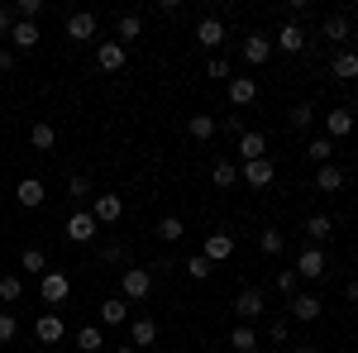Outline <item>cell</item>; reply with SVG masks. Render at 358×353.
<instances>
[{"label":"cell","instance_id":"cell-34","mask_svg":"<svg viewBox=\"0 0 358 353\" xmlns=\"http://www.w3.org/2000/svg\"><path fill=\"white\" fill-rule=\"evenodd\" d=\"M24 296V277H20V272H5V277H0V301H20Z\"/></svg>","mask_w":358,"mask_h":353},{"label":"cell","instance_id":"cell-45","mask_svg":"<svg viewBox=\"0 0 358 353\" xmlns=\"http://www.w3.org/2000/svg\"><path fill=\"white\" fill-rule=\"evenodd\" d=\"M20 24V20H15V10H10V5H0V38H10V29Z\"/></svg>","mask_w":358,"mask_h":353},{"label":"cell","instance_id":"cell-10","mask_svg":"<svg viewBox=\"0 0 358 353\" xmlns=\"http://www.w3.org/2000/svg\"><path fill=\"white\" fill-rule=\"evenodd\" d=\"M244 57L253 62V67H263V62L273 57V38H268V34H258V29L244 34Z\"/></svg>","mask_w":358,"mask_h":353},{"label":"cell","instance_id":"cell-1","mask_svg":"<svg viewBox=\"0 0 358 353\" xmlns=\"http://www.w3.org/2000/svg\"><path fill=\"white\" fill-rule=\"evenodd\" d=\"M263 310H268V296H263L258 287H244V291L234 296V315H239V325H253V320H263Z\"/></svg>","mask_w":358,"mask_h":353},{"label":"cell","instance_id":"cell-35","mask_svg":"<svg viewBox=\"0 0 358 353\" xmlns=\"http://www.w3.org/2000/svg\"><path fill=\"white\" fill-rule=\"evenodd\" d=\"M67 196H72V206H82V201H91V177H82V172H72V182H67Z\"/></svg>","mask_w":358,"mask_h":353},{"label":"cell","instance_id":"cell-29","mask_svg":"<svg viewBox=\"0 0 358 353\" xmlns=\"http://www.w3.org/2000/svg\"><path fill=\"white\" fill-rule=\"evenodd\" d=\"M229 349H234V353H253V349H258L253 325H234V329H229Z\"/></svg>","mask_w":358,"mask_h":353},{"label":"cell","instance_id":"cell-4","mask_svg":"<svg viewBox=\"0 0 358 353\" xmlns=\"http://www.w3.org/2000/svg\"><path fill=\"white\" fill-rule=\"evenodd\" d=\"M96 229H101V224H96L91 210H72V219L62 224V234H67L72 244H91V239H96Z\"/></svg>","mask_w":358,"mask_h":353},{"label":"cell","instance_id":"cell-18","mask_svg":"<svg viewBox=\"0 0 358 353\" xmlns=\"http://www.w3.org/2000/svg\"><path fill=\"white\" fill-rule=\"evenodd\" d=\"M196 43H201V48H220L224 43V24L215 20V15H206V20L196 24Z\"/></svg>","mask_w":358,"mask_h":353},{"label":"cell","instance_id":"cell-42","mask_svg":"<svg viewBox=\"0 0 358 353\" xmlns=\"http://www.w3.org/2000/svg\"><path fill=\"white\" fill-rule=\"evenodd\" d=\"M15 334H20V320H15L10 310H0V344H10Z\"/></svg>","mask_w":358,"mask_h":353},{"label":"cell","instance_id":"cell-16","mask_svg":"<svg viewBox=\"0 0 358 353\" xmlns=\"http://www.w3.org/2000/svg\"><path fill=\"white\" fill-rule=\"evenodd\" d=\"M253 101H258V82H253V77H229V106H253Z\"/></svg>","mask_w":358,"mask_h":353},{"label":"cell","instance_id":"cell-50","mask_svg":"<svg viewBox=\"0 0 358 353\" xmlns=\"http://www.w3.org/2000/svg\"><path fill=\"white\" fill-rule=\"evenodd\" d=\"M115 353H138V349H129V344H115Z\"/></svg>","mask_w":358,"mask_h":353},{"label":"cell","instance_id":"cell-6","mask_svg":"<svg viewBox=\"0 0 358 353\" xmlns=\"http://www.w3.org/2000/svg\"><path fill=\"white\" fill-rule=\"evenodd\" d=\"M330 272V263H325V248H301V258H296V277H306V282H320Z\"/></svg>","mask_w":358,"mask_h":353},{"label":"cell","instance_id":"cell-24","mask_svg":"<svg viewBox=\"0 0 358 353\" xmlns=\"http://www.w3.org/2000/svg\"><path fill=\"white\" fill-rule=\"evenodd\" d=\"M124 320H129V301L124 296L101 301V325H124Z\"/></svg>","mask_w":358,"mask_h":353},{"label":"cell","instance_id":"cell-43","mask_svg":"<svg viewBox=\"0 0 358 353\" xmlns=\"http://www.w3.org/2000/svg\"><path fill=\"white\" fill-rule=\"evenodd\" d=\"M206 77H215V82H229L234 72H229V62H224V57H210V62H206Z\"/></svg>","mask_w":358,"mask_h":353},{"label":"cell","instance_id":"cell-32","mask_svg":"<svg viewBox=\"0 0 358 353\" xmlns=\"http://www.w3.org/2000/svg\"><path fill=\"white\" fill-rule=\"evenodd\" d=\"M20 268H24L29 277H43V272H48V258H43V248H24V253H20Z\"/></svg>","mask_w":358,"mask_h":353},{"label":"cell","instance_id":"cell-7","mask_svg":"<svg viewBox=\"0 0 358 353\" xmlns=\"http://www.w3.org/2000/svg\"><path fill=\"white\" fill-rule=\"evenodd\" d=\"M287 310H292V320H301V325H310V320H320L325 301H320V296H310V291H296V296L287 301Z\"/></svg>","mask_w":358,"mask_h":353},{"label":"cell","instance_id":"cell-14","mask_svg":"<svg viewBox=\"0 0 358 353\" xmlns=\"http://www.w3.org/2000/svg\"><path fill=\"white\" fill-rule=\"evenodd\" d=\"M29 48H38V24L20 20V24L10 29V53H29Z\"/></svg>","mask_w":358,"mask_h":353},{"label":"cell","instance_id":"cell-3","mask_svg":"<svg viewBox=\"0 0 358 353\" xmlns=\"http://www.w3.org/2000/svg\"><path fill=\"white\" fill-rule=\"evenodd\" d=\"M91 215H96V224H115V219L124 215V196L120 191H101L91 201Z\"/></svg>","mask_w":358,"mask_h":353},{"label":"cell","instance_id":"cell-41","mask_svg":"<svg viewBox=\"0 0 358 353\" xmlns=\"http://www.w3.org/2000/svg\"><path fill=\"white\" fill-rule=\"evenodd\" d=\"M296 282H301L296 268H282V272H277V291H282V296H296Z\"/></svg>","mask_w":358,"mask_h":353},{"label":"cell","instance_id":"cell-25","mask_svg":"<svg viewBox=\"0 0 358 353\" xmlns=\"http://www.w3.org/2000/svg\"><path fill=\"white\" fill-rule=\"evenodd\" d=\"M215 129H220V120H215V115H192V120H187V134H192L196 143L215 138Z\"/></svg>","mask_w":358,"mask_h":353},{"label":"cell","instance_id":"cell-15","mask_svg":"<svg viewBox=\"0 0 358 353\" xmlns=\"http://www.w3.org/2000/svg\"><path fill=\"white\" fill-rule=\"evenodd\" d=\"M153 344H158V325L148 315H138L134 325H129V349H153Z\"/></svg>","mask_w":358,"mask_h":353},{"label":"cell","instance_id":"cell-40","mask_svg":"<svg viewBox=\"0 0 358 353\" xmlns=\"http://www.w3.org/2000/svg\"><path fill=\"white\" fill-rule=\"evenodd\" d=\"M187 272H192L196 282H206V277H210V272H215V263H210V258H206V253H192V258H187Z\"/></svg>","mask_w":358,"mask_h":353},{"label":"cell","instance_id":"cell-20","mask_svg":"<svg viewBox=\"0 0 358 353\" xmlns=\"http://www.w3.org/2000/svg\"><path fill=\"white\" fill-rule=\"evenodd\" d=\"M201 253H206L210 263H224V258L234 253V234H224V229H215V234L206 239V248H201Z\"/></svg>","mask_w":358,"mask_h":353},{"label":"cell","instance_id":"cell-37","mask_svg":"<svg viewBox=\"0 0 358 353\" xmlns=\"http://www.w3.org/2000/svg\"><path fill=\"white\" fill-rule=\"evenodd\" d=\"M325 38H334V43H349V20H344V15H330V20H325Z\"/></svg>","mask_w":358,"mask_h":353},{"label":"cell","instance_id":"cell-31","mask_svg":"<svg viewBox=\"0 0 358 353\" xmlns=\"http://www.w3.org/2000/svg\"><path fill=\"white\" fill-rule=\"evenodd\" d=\"M210 182H215V187H234V182H239V167L229 163V158H215V167H210Z\"/></svg>","mask_w":358,"mask_h":353},{"label":"cell","instance_id":"cell-44","mask_svg":"<svg viewBox=\"0 0 358 353\" xmlns=\"http://www.w3.org/2000/svg\"><path fill=\"white\" fill-rule=\"evenodd\" d=\"M287 334H292L287 320H268V339H273V344H287Z\"/></svg>","mask_w":358,"mask_h":353},{"label":"cell","instance_id":"cell-51","mask_svg":"<svg viewBox=\"0 0 358 353\" xmlns=\"http://www.w3.org/2000/svg\"><path fill=\"white\" fill-rule=\"evenodd\" d=\"M354 177H358V158H354Z\"/></svg>","mask_w":358,"mask_h":353},{"label":"cell","instance_id":"cell-19","mask_svg":"<svg viewBox=\"0 0 358 353\" xmlns=\"http://www.w3.org/2000/svg\"><path fill=\"white\" fill-rule=\"evenodd\" d=\"M301 229H306V239H310V248H320V244L334 234V219H330V215H306Z\"/></svg>","mask_w":358,"mask_h":353},{"label":"cell","instance_id":"cell-11","mask_svg":"<svg viewBox=\"0 0 358 353\" xmlns=\"http://www.w3.org/2000/svg\"><path fill=\"white\" fill-rule=\"evenodd\" d=\"M234 153H239L244 163H253V158H268V138L258 134V129H244V134H239V143H234Z\"/></svg>","mask_w":358,"mask_h":353},{"label":"cell","instance_id":"cell-28","mask_svg":"<svg viewBox=\"0 0 358 353\" xmlns=\"http://www.w3.org/2000/svg\"><path fill=\"white\" fill-rule=\"evenodd\" d=\"M287 124H292L296 134H306V129L315 124V106H310V101H301V106H292V110H287Z\"/></svg>","mask_w":358,"mask_h":353},{"label":"cell","instance_id":"cell-23","mask_svg":"<svg viewBox=\"0 0 358 353\" xmlns=\"http://www.w3.org/2000/svg\"><path fill=\"white\" fill-rule=\"evenodd\" d=\"M67 38H77V43H86V38H96V15H86V10H77V15L67 20Z\"/></svg>","mask_w":358,"mask_h":353},{"label":"cell","instance_id":"cell-22","mask_svg":"<svg viewBox=\"0 0 358 353\" xmlns=\"http://www.w3.org/2000/svg\"><path fill=\"white\" fill-rule=\"evenodd\" d=\"M115 34H120L115 43H120V48H129L134 38H143V15H120V24H115Z\"/></svg>","mask_w":358,"mask_h":353},{"label":"cell","instance_id":"cell-39","mask_svg":"<svg viewBox=\"0 0 358 353\" xmlns=\"http://www.w3.org/2000/svg\"><path fill=\"white\" fill-rule=\"evenodd\" d=\"M258 248H263L268 258H277V253H282V229H273V224H268V229L258 234Z\"/></svg>","mask_w":358,"mask_h":353},{"label":"cell","instance_id":"cell-36","mask_svg":"<svg viewBox=\"0 0 358 353\" xmlns=\"http://www.w3.org/2000/svg\"><path fill=\"white\" fill-rule=\"evenodd\" d=\"M330 153H334V143L330 138H310V143H306V158H310V163H330Z\"/></svg>","mask_w":358,"mask_h":353},{"label":"cell","instance_id":"cell-21","mask_svg":"<svg viewBox=\"0 0 358 353\" xmlns=\"http://www.w3.org/2000/svg\"><path fill=\"white\" fill-rule=\"evenodd\" d=\"M62 334H67V325H62L57 315H38V320H34V339H38V344H57Z\"/></svg>","mask_w":358,"mask_h":353},{"label":"cell","instance_id":"cell-8","mask_svg":"<svg viewBox=\"0 0 358 353\" xmlns=\"http://www.w3.org/2000/svg\"><path fill=\"white\" fill-rule=\"evenodd\" d=\"M96 62H101V72H124V62H129V48H120L115 38H106V43L96 48Z\"/></svg>","mask_w":358,"mask_h":353},{"label":"cell","instance_id":"cell-17","mask_svg":"<svg viewBox=\"0 0 358 353\" xmlns=\"http://www.w3.org/2000/svg\"><path fill=\"white\" fill-rule=\"evenodd\" d=\"M349 134H354V115H349L344 106L330 110V115H325V138L334 143V138H349Z\"/></svg>","mask_w":358,"mask_h":353},{"label":"cell","instance_id":"cell-9","mask_svg":"<svg viewBox=\"0 0 358 353\" xmlns=\"http://www.w3.org/2000/svg\"><path fill=\"white\" fill-rule=\"evenodd\" d=\"M273 177H277V163L273 158H253V163H244V182L248 187H273Z\"/></svg>","mask_w":358,"mask_h":353},{"label":"cell","instance_id":"cell-47","mask_svg":"<svg viewBox=\"0 0 358 353\" xmlns=\"http://www.w3.org/2000/svg\"><path fill=\"white\" fill-rule=\"evenodd\" d=\"M0 72H15V53H10L5 43H0Z\"/></svg>","mask_w":358,"mask_h":353},{"label":"cell","instance_id":"cell-12","mask_svg":"<svg viewBox=\"0 0 358 353\" xmlns=\"http://www.w3.org/2000/svg\"><path fill=\"white\" fill-rule=\"evenodd\" d=\"M15 201H20L24 210H38V206L48 201V191H43V182H38V177H24V182L15 187Z\"/></svg>","mask_w":358,"mask_h":353},{"label":"cell","instance_id":"cell-46","mask_svg":"<svg viewBox=\"0 0 358 353\" xmlns=\"http://www.w3.org/2000/svg\"><path fill=\"white\" fill-rule=\"evenodd\" d=\"M101 258H106V263H124V244H106V248H101Z\"/></svg>","mask_w":358,"mask_h":353},{"label":"cell","instance_id":"cell-33","mask_svg":"<svg viewBox=\"0 0 358 353\" xmlns=\"http://www.w3.org/2000/svg\"><path fill=\"white\" fill-rule=\"evenodd\" d=\"M315 187H320V191H339V187H344V167L325 163L320 172H315Z\"/></svg>","mask_w":358,"mask_h":353},{"label":"cell","instance_id":"cell-49","mask_svg":"<svg viewBox=\"0 0 358 353\" xmlns=\"http://www.w3.org/2000/svg\"><path fill=\"white\" fill-rule=\"evenodd\" d=\"M287 353H315V349H310V344H296V349H287Z\"/></svg>","mask_w":358,"mask_h":353},{"label":"cell","instance_id":"cell-30","mask_svg":"<svg viewBox=\"0 0 358 353\" xmlns=\"http://www.w3.org/2000/svg\"><path fill=\"white\" fill-rule=\"evenodd\" d=\"M153 234H158L163 244H177V239L187 234V224H182V219H177V215H163V219H158V224H153Z\"/></svg>","mask_w":358,"mask_h":353},{"label":"cell","instance_id":"cell-38","mask_svg":"<svg viewBox=\"0 0 358 353\" xmlns=\"http://www.w3.org/2000/svg\"><path fill=\"white\" fill-rule=\"evenodd\" d=\"M101 344H106V339H101V329H96V325L77 329V349H82V353H96V349H101Z\"/></svg>","mask_w":358,"mask_h":353},{"label":"cell","instance_id":"cell-2","mask_svg":"<svg viewBox=\"0 0 358 353\" xmlns=\"http://www.w3.org/2000/svg\"><path fill=\"white\" fill-rule=\"evenodd\" d=\"M120 291H124V301H148V296H153V272H148V268H124Z\"/></svg>","mask_w":358,"mask_h":353},{"label":"cell","instance_id":"cell-13","mask_svg":"<svg viewBox=\"0 0 358 353\" xmlns=\"http://www.w3.org/2000/svg\"><path fill=\"white\" fill-rule=\"evenodd\" d=\"M273 48H282V53H301V48H306V29H301V24H292V20H287V24L277 29Z\"/></svg>","mask_w":358,"mask_h":353},{"label":"cell","instance_id":"cell-27","mask_svg":"<svg viewBox=\"0 0 358 353\" xmlns=\"http://www.w3.org/2000/svg\"><path fill=\"white\" fill-rule=\"evenodd\" d=\"M334 77H339V82H354L358 77V53L354 48H339V53H334Z\"/></svg>","mask_w":358,"mask_h":353},{"label":"cell","instance_id":"cell-5","mask_svg":"<svg viewBox=\"0 0 358 353\" xmlns=\"http://www.w3.org/2000/svg\"><path fill=\"white\" fill-rule=\"evenodd\" d=\"M67 291H72V282H67V272H43V277H38V296L48 301V305H62V301H67Z\"/></svg>","mask_w":358,"mask_h":353},{"label":"cell","instance_id":"cell-48","mask_svg":"<svg viewBox=\"0 0 358 353\" xmlns=\"http://www.w3.org/2000/svg\"><path fill=\"white\" fill-rule=\"evenodd\" d=\"M344 296H349V301H358V277H354V282H344Z\"/></svg>","mask_w":358,"mask_h":353},{"label":"cell","instance_id":"cell-26","mask_svg":"<svg viewBox=\"0 0 358 353\" xmlns=\"http://www.w3.org/2000/svg\"><path fill=\"white\" fill-rule=\"evenodd\" d=\"M29 143H34L38 153H53V143H57V129L48 124V120H38V124L29 129Z\"/></svg>","mask_w":358,"mask_h":353}]
</instances>
